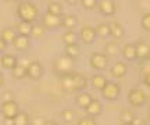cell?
Here are the masks:
<instances>
[{"label": "cell", "instance_id": "cell-42", "mask_svg": "<svg viewBox=\"0 0 150 125\" xmlns=\"http://www.w3.org/2000/svg\"><path fill=\"white\" fill-rule=\"evenodd\" d=\"M146 125H150V115H149V118L146 120Z\"/></svg>", "mask_w": 150, "mask_h": 125}, {"label": "cell", "instance_id": "cell-4", "mask_svg": "<svg viewBox=\"0 0 150 125\" xmlns=\"http://www.w3.org/2000/svg\"><path fill=\"white\" fill-rule=\"evenodd\" d=\"M147 93L140 88H132L128 93V102L132 107H142L147 103Z\"/></svg>", "mask_w": 150, "mask_h": 125}, {"label": "cell", "instance_id": "cell-33", "mask_svg": "<svg viewBox=\"0 0 150 125\" xmlns=\"http://www.w3.org/2000/svg\"><path fill=\"white\" fill-rule=\"evenodd\" d=\"M74 117H75V113L71 109H67V110H63V111H61V118H63L64 122H72V121H74Z\"/></svg>", "mask_w": 150, "mask_h": 125}, {"label": "cell", "instance_id": "cell-20", "mask_svg": "<svg viewBox=\"0 0 150 125\" xmlns=\"http://www.w3.org/2000/svg\"><path fill=\"white\" fill-rule=\"evenodd\" d=\"M32 24H28V22H17L16 25V32L18 35H22V36H29L31 38V32H32Z\"/></svg>", "mask_w": 150, "mask_h": 125}, {"label": "cell", "instance_id": "cell-2", "mask_svg": "<svg viewBox=\"0 0 150 125\" xmlns=\"http://www.w3.org/2000/svg\"><path fill=\"white\" fill-rule=\"evenodd\" d=\"M39 16V8L38 6L32 1H20L17 6V17L20 18V21L32 24L38 20Z\"/></svg>", "mask_w": 150, "mask_h": 125}, {"label": "cell", "instance_id": "cell-35", "mask_svg": "<svg viewBox=\"0 0 150 125\" xmlns=\"http://www.w3.org/2000/svg\"><path fill=\"white\" fill-rule=\"evenodd\" d=\"M81 6L85 10H93V8H97V1L96 0H82Z\"/></svg>", "mask_w": 150, "mask_h": 125}, {"label": "cell", "instance_id": "cell-14", "mask_svg": "<svg viewBox=\"0 0 150 125\" xmlns=\"http://www.w3.org/2000/svg\"><path fill=\"white\" fill-rule=\"evenodd\" d=\"M108 25H110V32H111V36L115 39V42L120 40V39H122L124 36H125V29H124V27L118 21L112 20V21L108 22Z\"/></svg>", "mask_w": 150, "mask_h": 125}, {"label": "cell", "instance_id": "cell-23", "mask_svg": "<svg viewBox=\"0 0 150 125\" xmlns=\"http://www.w3.org/2000/svg\"><path fill=\"white\" fill-rule=\"evenodd\" d=\"M17 35H18V33H17L13 28H4V29L1 31L0 39H1V40H4L6 43H14Z\"/></svg>", "mask_w": 150, "mask_h": 125}, {"label": "cell", "instance_id": "cell-1", "mask_svg": "<svg viewBox=\"0 0 150 125\" xmlns=\"http://www.w3.org/2000/svg\"><path fill=\"white\" fill-rule=\"evenodd\" d=\"M60 86L67 93L82 92L88 86V78L78 72H71L64 76H60Z\"/></svg>", "mask_w": 150, "mask_h": 125}, {"label": "cell", "instance_id": "cell-9", "mask_svg": "<svg viewBox=\"0 0 150 125\" xmlns=\"http://www.w3.org/2000/svg\"><path fill=\"white\" fill-rule=\"evenodd\" d=\"M97 10L104 17H111L115 14L117 6L112 0H100V1H97Z\"/></svg>", "mask_w": 150, "mask_h": 125}, {"label": "cell", "instance_id": "cell-11", "mask_svg": "<svg viewBox=\"0 0 150 125\" xmlns=\"http://www.w3.org/2000/svg\"><path fill=\"white\" fill-rule=\"evenodd\" d=\"M79 36L82 39V42L85 44H91L95 42V39H96V29L91 25H85V27H82L79 32Z\"/></svg>", "mask_w": 150, "mask_h": 125}, {"label": "cell", "instance_id": "cell-39", "mask_svg": "<svg viewBox=\"0 0 150 125\" xmlns=\"http://www.w3.org/2000/svg\"><path fill=\"white\" fill-rule=\"evenodd\" d=\"M6 46H7V43H6L4 40H1V39H0V54H1V52L6 49Z\"/></svg>", "mask_w": 150, "mask_h": 125}, {"label": "cell", "instance_id": "cell-5", "mask_svg": "<svg viewBox=\"0 0 150 125\" xmlns=\"http://www.w3.org/2000/svg\"><path fill=\"white\" fill-rule=\"evenodd\" d=\"M18 113H20V107H18V103H17L16 100L1 103V114L4 117V120L13 121L17 117Z\"/></svg>", "mask_w": 150, "mask_h": 125}, {"label": "cell", "instance_id": "cell-26", "mask_svg": "<svg viewBox=\"0 0 150 125\" xmlns=\"http://www.w3.org/2000/svg\"><path fill=\"white\" fill-rule=\"evenodd\" d=\"M96 35L97 36H100V38H107V36H111V32H110V25H108V22H100L96 28Z\"/></svg>", "mask_w": 150, "mask_h": 125}, {"label": "cell", "instance_id": "cell-18", "mask_svg": "<svg viewBox=\"0 0 150 125\" xmlns=\"http://www.w3.org/2000/svg\"><path fill=\"white\" fill-rule=\"evenodd\" d=\"M92 100H93V97L91 96V93L88 92H79L78 93V96H76V99H75V103H76V106L78 107H82V109H88V106L92 103Z\"/></svg>", "mask_w": 150, "mask_h": 125}, {"label": "cell", "instance_id": "cell-40", "mask_svg": "<svg viewBox=\"0 0 150 125\" xmlns=\"http://www.w3.org/2000/svg\"><path fill=\"white\" fill-rule=\"evenodd\" d=\"M42 125H57V122H54V121H52V120H46Z\"/></svg>", "mask_w": 150, "mask_h": 125}, {"label": "cell", "instance_id": "cell-15", "mask_svg": "<svg viewBox=\"0 0 150 125\" xmlns=\"http://www.w3.org/2000/svg\"><path fill=\"white\" fill-rule=\"evenodd\" d=\"M88 117H91V118H95L97 115H100L103 113V104L100 100H97V99H93L92 100V103L88 106V109L85 110Z\"/></svg>", "mask_w": 150, "mask_h": 125}, {"label": "cell", "instance_id": "cell-12", "mask_svg": "<svg viewBox=\"0 0 150 125\" xmlns=\"http://www.w3.org/2000/svg\"><path fill=\"white\" fill-rule=\"evenodd\" d=\"M27 71H28V76L31 79H33V81L39 79L43 75V67L39 61H31L27 65Z\"/></svg>", "mask_w": 150, "mask_h": 125}, {"label": "cell", "instance_id": "cell-7", "mask_svg": "<svg viewBox=\"0 0 150 125\" xmlns=\"http://www.w3.org/2000/svg\"><path fill=\"white\" fill-rule=\"evenodd\" d=\"M102 95L106 100L114 102V100H117V99L120 97V95H121V88H120V85L115 83V82H107V85L103 88Z\"/></svg>", "mask_w": 150, "mask_h": 125}, {"label": "cell", "instance_id": "cell-37", "mask_svg": "<svg viewBox=\"0 0 150 125\" xmlns=\"http://www.w3.org/2000/svg\"><path fill=\"white\" fill-rule=\"evenodd\" d=\"M143 83L150 89V71L145 72V75H143Z\"/></svg>", "mask_w": 150, "mask_h": 125}, {"label": "cell", "instance_id": "cell-43", "mask_svg": "<svg viewBox=\"0 0 150 125\" xmlns=\"http://www.w3.org/2000/svg\"><path fill=\"white\" fill-rule=\"evenodd\" d=\"M121 125H134V124H121Z\"/></svg>", "mask_w": 150, "mask_h": 125}, {"label": "cell", "instance_id": "cell-3", "mask_svg": "<svg viewBox=\"0 0 150 125\" xmlns=\"http://www.w3.org/2000/svg\"><path fill=\"white\" fill-rule=\"evenodd\" d=\"M53 70L54 72L57 74V76H64L67 74H71V72H74V60L68 57V56H60L56 59L54 61V65H53Z\"/></svg>", "mask_w": 150, "mask_h": 125}, {"label": "cell", "instance_id": "cell-44", "mask_svg": "<svg viewBox=\"0 0 150 125\" xmlns=\"http://www.w3.org/2000/svg\"><path fill=\"white\" fill-rule=\"evenodd\" d=\"M149 114H150V104H149Z\"/></svg>", "mask_w": 150, "mask_h": 125}, {"label": "cell", "instance_id": "cell-24", "mask_svg": "<svg viewBox=\"0 0 150 125\" xmlns=\"http://www.w3.org/2000/svg\"><path fill=\"white\" fill-rule=\"evenodd\" d=\"M78 25V18L74 14L63 17V27L67 28V31H74V28Z\"/></svg>", "mask_w": 150, "mask_h": 125}, {"label": "cell", "instance_id": "cell-41", "mask_svg": "<svg viewBox=\"0 0 150 125\" xmlns=\"http://www.w3.org/2000/svg\"><path fill=\"white\" fill-rule=\"evenodd\" d=\"M3 83H4V75L0 72V88L3 86Z\"/></svg>", "mask_w": 150, "mask_h": 125}, {"label": "cell", "instance_id": "cell-10", "mask_svg": "<svg viewBox=\"0 0 150 125\" xmlns=\"http://www.w3.org/2000/svg\"><path fill=\"white\" fill-rule=\"evenodd\" d=\"M136 59L140 61H146L150 59V44L143 42V40H138L136 42Z\"/></svg>", "mask_w": 150, "mask_h": 125}, {"label": "cell", "instance_id": "cell-32", "mask_svg": "<svg viewBox=\"0 0 150 125\" xmlns=\"http://www.w3.org/2000/svg\"><path fill=\"white\" fill-rule=\"evenodd\" d=\"M118 53V43L117 42H110L106 44V49H104V54L107 56H115Z\"/></svg>", "mask_w": 150, "mask_h": 125}, {"label": "cell", "instance_id": "cell-30", "mask_svg": "<svg viewBox=\"0 0 150 125\" xmlns=\"http://www.w3.org/2000/svg\"><path fill=\"white\" fill-rule=\"evenodd\" d=\"M120 118H121L122 124H132L135 121V118H136V115L131 110H124L122 113H121V115H120Z\"/></svg>", "mask_w": 150, "mask_h": 125}, {"label": "cell", "instance_id": "cell-25", "mask_svg": "<svg viewBox=\"0 0 150 125\" xmlns=\"http://www.w3.org/2000/svg\"><path fill=\"white\" fill-rule=\"evenodd\" d=\"M64 54L68 56V57H71L72 60H75L76 57H79L81 54V46L78 43H74V44H70V46H65L64 49Z\"/></svg>", "mask_w": 150, "mask_h": 125}, {"label": "cell", "instance_id": "cell-19", "mask_svg": "<svg viewBox=\"0 0 150 125\" xmlns=\"http://www.w3.org/2000/svg\"><path fill=\"white\" fill-rule=\"evenodd\" d=\"M14 47H16L17 50H20V52H22V50H27L28 47H29V44H31V39H29V36H22V35H17L16 40H14Z\"/></svg>", "mask_w": 150, "mask_h": 125}, {"label": "cell", "instance_id": "cell-17", "mask_svg": "<svg viewBox=\"0 0 150 125\" xmlns=\"http://www.w3.org/2000/svg\"><path fill=\"white\" fill-rule=\"evenodd\" d=\"M0 64L3 68L6 70H13L18 63H17V57L14 54H10V53H6L0 57Z\"/></svg>", "mask_w": 150, "mask_h": 125}, {"label": "cell", "instance_id": "cell-31", "mask_svg": "<svg viewBox=\"0 0 150 125\" xmlns=\"http://www.w3.org/2000/svg\"><path fill=\"white\" fill-rule=\"evenodd\" d=\"M13 124L14 125H28L29 124V115L24 111H20L17 117L13 120Z\"/></svg>", "mask_w": 150, "mask_h": 125}, {"label": "cell", "instance_id": "cell-29", "mask_svg": "<svg viewBox=\"0 0 150 125\" xmlns=\"http://www.w3.org/2000/svg\"><path fill=\"white\" fill-rule=\"evenodd\" d=\"M47 13L57 17H63V7L57 1H50L47 4Z\"/></svg>", "mask_w": 150, "mask_h": 125}, {"label": "cell", "instance_id": "cell-22", "mask_svg": "<svg viewBox=\"0 0 150 125\" xmlns=\"http://www.w3.org/2000/svg\"><path fill=\"white\" fill-rule=\"evenodd\" d=\"M11 75H13V78L14 79H22V78H25V76H28V71H27V65L24 64H18L11 70Z\"/></svg>", "mask_w": 150, "mask_h": 125}, {"label": "cell", "instance_id": "cell-36", "mask_svg": "<svg viewBox=\"0 0 150 125\" xmlns=\"http://www.w3.org/2000/svg\"><path fill=\"white\" fill-rule=\"evenodd\" d=\"M76 125H97L95 118H91V117H85V118H81Z\"/></svg>", "mask_w": 150, "mask_h": 125}, {"label": "cell", "instance_id": "cell-28", "mask_svg": "<svg viewBox=\"0 0 150 125\" xmlns=\"http://www.w3.org/2000/svg\"><path fill=\"white\" fill-rule=\"evenodd\" d=\"M61 39H63V42H64L65 46H70V44H74L76 43V39H78V35L74 32V31H65L64 33H63V36H61Z\"/></svg>", "mask_w": 150, "mask_h": 125}, {"label": "cell", "instance_id": "cell-16", "mask_svg": "<svg viewBox=\"0 0 150 125\" xmlns=\"http://www.w3.org/2000/svg\"><path fill=\"white\" fill-rule=\"evenodd\" d=\"M121 54H122L124 60H127V61L136 60V44L135 43L124 44L122 49H121Z\"/></svg>", "mask_w": 150, "mask_h": 125}, {"label": "cell", "instance_id": "cell-8", "mask_svg": "<svg viewBox=\"0 0 150 125\" xmlns=\"http://www.w3.org/2000/svg\"><path fill=\"white\" fill-rule=\"evenodd\" d=\"M89 63L93 70L102 71L108 65V57L104 53H92L89 57Z\"/></svg>", "mask_w": 150, "mask_h": 125}, {"label": "cell", "instance_id": "cell-34", "mask_svg": "<svg viewBox=\"0 0 150 125\" xmlns=\"http://www.w3.org/2000/svg\"><path fill=\"white\" fill-rule=\"evenodd\" d=\"M140 25H142V28H143L145 31L150 32V11L146 13V14H143L142 20H140Z\"/></svg>", "mask_w": 150, "mask_h": 125}, {"label": "cell", "instance_id": "cell-27", "mask_svg": "<svg viewBox=\"0 0 150 125\" xmlns=\"http://www.w3.org/2000/svg\"><path fill=\"white\" fill-rule=\"evenodd\" d=\"M45 35H46V28L43 27L42 24H38V25H33V27H32L31 38L38 39V40H40V39L45 38Z\"/></svg>", "mask_w": 150, "mask_h": 125}, {"label": "cell", "instance_id": "cell-6", "mask_svg": "<svg viewBox=\"0 0 150 125\" xmlns=\"http://www.w3.org/2000/svg\"><path fill=\"white\" fill-rule=\"evenodd\" d=\"M42 25L46 28V31L50 29V31H54L57 28L63 27V17H57V16H53L50 13H45L42 17Z\"/></svg>", "mask_w": 150, "mask_h": 125}, {"label": "cell", "instance_id": "cell-38", "mask_svg": "<svg viewBox=\"0 0 150 125\" xmlns=\"http://www.w3.org/2000/svg\"><path fill=\"white\" fill-rule=\"evenodd\" d=\"M11 100H13L11 92H6V95H3V103H4V102H11Z\"/></svg>", "mask_w": 150, "mask_h": 125}, {"label": "cell", "instance_id": "cell-13", "mask_svg": "<svg viewBox=\"0 0 150 125\" xmlns=\"http://www.w3.org/2000/svg\"><path fill=\"white\" fill-rule=\"evenodd\" d=\"M110 72H111V75L114 76V78L121 79V78H124V76L128 74V65H127L125 61H115V63L112 64Z\"/></svg>", "mask_w": 150, "mask_h": 125}, {"label": "cell", "instance_id": "cell-21", "mask_svg": "<svg viewBox=\"0 0 150 125\" xmlns=\"http://www.w3.org/2000/svg\"><path fill=\"white\" fill-rule=\"evenodd\" d=\"M107 82H108L107 78L104 75H102V74H95L92 76V85L97 90H103V88L107 85Z\"/></svg>", "mask_w": 150, "mask_h": 125}]
</instances>
